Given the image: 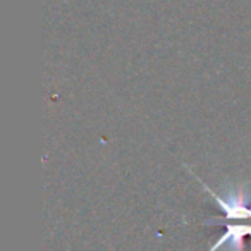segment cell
<instances>
[{"label":"cell","instance_id":"obj_1","mask_svg":"<svg viewBox=\"0 0 251 251\" xmlns=\"http://www.w3.org/2000/svg\"><path fill=\"white\" fill-rule=\"evenodd\" d=\"M224 234L208 251H244V241L251 237V219H227Z\"/></svg>","mask_w":251,"mask_h":251}]
</instances>
